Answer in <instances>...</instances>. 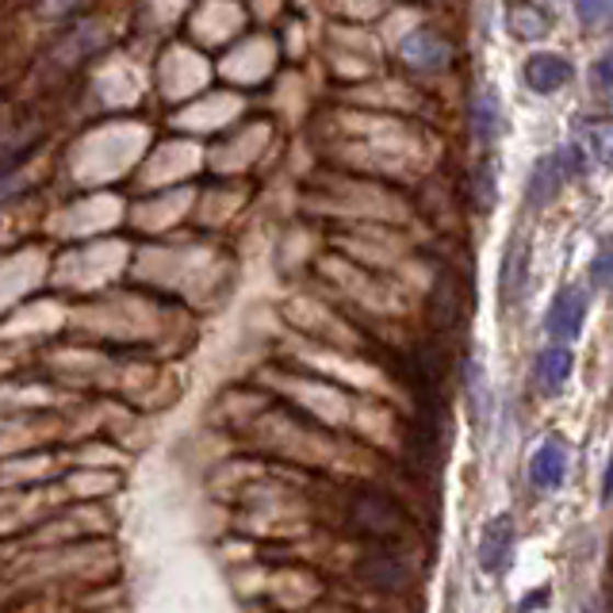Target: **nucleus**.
Returning <instances> with one entry per match:
<instances>
[{
    "mask_svg": "<svg viewBox=\"0 0 613 613\" xmlns=\"http://www.w3.org/2000/svg\"><path fill=\"white\" fill-rule=\"evenodd\" d=\"M514 545H518V525L510 514H499L484 525L479 533V548H476V560L484 576H507L510 564H514Z\"/></svg>",
    "mask_w": 613,
    "mask_h": 613,
    "instance_id": "7ed1b4c3",
    "label": "nucleus"
},
{
    "mask_svg": "<svg viewBox=\"0 0 613 613\" xmlns=\"http://www.w3.org/2000/svg\"><path fill=\"white\" fill-rule=\"evenodd\" d=\"M602 502H613V456L606 464V476H602Z\"/></svg>",
    "mask_w": 613,
    "mask_h": 613,
    "instance_id": "a211bd4d",
    "label": "nucleus"
},
{
    "mask_svg": "<svg viewBox=\"0 0 613 613\" xmlns=\"http://www.w3.org/2000/svg\"><path fill=\"white\" fill-rule=\"evenodd\" d=\"M576 146L583 150L587 161L602 169H613V120L599 115V120H579L576 123Z\"/></svg>",
    "mask_w": 613,
    "mask_h": 613,
    "instance_id": "9d476101",
    "label": "nucleus"
},
{
    "mask_svg": "<svg viewBox=\"0 0 613 613\" xmlns=\"http://www.w3.org/2000/svg\"><path fill=\"white\" fill-rule=\"evenodd\" d=\"M464 391H468V410H472V422L476 430H487V415H491V387H487V372L476 356L464 361Z\"/></svg>",
    "mask_w": 613,
    "mask_h": 613,
    "instance_id": "9b49d317",
    "label": "nucleus"
},
{
    "mask_svg": "<svg viewBox=\"0 0 613 613\" xmlns=\"http://www.w3.org/2000/svg\"><path fill=\"white\" fill-rule=\"evenodd\" d=\"M499 120H502V100L495 89H484L476 100H472V130H476V143L491 146L495 135H499Z\"/></svg>",
    "mask_w": 613,
    "mask_h": 613,
    "instance_id": "f8f14e48",
    "label": "nucleus"
},
{
    "mask_svg": "<svg viewBox=\"0 0 613 613\" xmlns=\"http://www.w3.org/2000/svg\"><path fill=\"white\" fill-rule=\"evenodd\" d=\"M576 15L587 31H606L613 27V4H576Z\"/></svg>",
    "mask_w": 613,
    "mask_h": 613,
    "instance_id": "2eb2a0df",
    "label": "nucleus"
},
{
    "mask_svg": "<svg viewBox=\"0 0 613 613\" xmlns=\"http://www.w3.org/2000/svg\"><path fill=\"white\" fill-rule=\"evenodd\" d=\"M571 364H576L571 345H545L537 353V364H533V379L545 395H560L571 379Z\"/></svg>",
    "mask_w": 613,
    "mask_h": 613,
    "instance_id": "1a4fd4ad",
    "label": "nucleus"
},
{
    "mask_svg": "<svg viewBox=\"0 0 613 613\" xmlns=\"http://www.w3.org/2000/svg\"><path fill=\"white\" fill-rule=\"evenodd\" d=\"M530 261H533V250L530 242H525L522 235H510V246L507 253H502V269H499V299L502 307H518V299H522V292L530 288Z\"/></svg>",
    "mask_w": 613,
    "mask_h": 613,
    "instance_id": "20e7f679",
    "label": "nucleus"
},
{
    "mask_svg": "<svg viewBox=\"0 0 613 613\" xmlns=\"http://www.w3.org/2000/svg\"><path fill=\"white\" fill-rule=\"evenodd\" d=\"M476 200H479V207H491V200H495V169H491V161H484L479 166V173H476Z\"/></svg>",
    "mask_w": 613,
    "mask_h": 613,
    "instance_id": "f3484780",
    "label": "nucleus"
},
{
    "mask_svg": "<svg viewBox=\"0 0 613 613\" xmlns=\"http://www.w3.org/2000/svg\"><path fill=\"white\" fill-rule=\"evenodd\" d=\"M583 169H587V158H583V150H579L576 143H568V146H560V150L545 154V158L533 166L530 181H525V204H530V207L553 204L556 192H560L568 181H576Z\"/></svg>",
    "mask_w": 613,
    "mask_h": 613,
    "instance_id": "f257e3e1",
    "label": "nucleus"
},
{
    "mask_svg": "<svg viewBox=\"0 0 613 613\" xmlns=\"http://www.w3.org/2000/svg\"><path fill=\"white\" fill-rule=\"evenodd\" d=\"M361 579L368 587H376V591L395 594V591H402V587H407L410 571L395 553H387V548H372V553L361 560Z\"/></svg>",
    "mask_w": 613,
    "mask_h": 613,
    "instance_id": "6e6552de",
    "label": "nucleus"
},
{
    "mask_svg": "<svg viewBox=\"0 0 613 613\" xmlns=\"http://www.w3.org/2000/svg\"><path fill=\"white\" fill-rule=\"evenodd\" d=\"M522 77L537 97H553V92H560L564 84L576 77V66H571L564 54H533V58L525 61Z\"/></svg>",
    "mask_w": 613,
    "mask_h": 613,
    "instance_id": "0eeeda50",
    "label": "nucleus"
},
{
    "mask_svg": "<svg viewBox=\"0 0 613 613\" xmlns=\"http://www.w3.org/2000/svg\"><path fill=\"white\" fill-rule=\"evenodd\" d=\"M507 20L518 38H541L548 27H553V8L548 4H510Z\"/></svg>",
    "mask_w": 613,
    "mask_h": 613,
    "instance_id": "ddd939ff",
    "label": "nucleus"
},
{
    "mask_svg": "<svg viewBox=\"0 0 613 613\" xmlns=\"http://www.w3.org/2000/svg\"><path fill=\"white\" fill-rule=\"evenodd\" d=\"M591 84L599 92H613V46L606 54H599L594 58V66H591Z\"/></svg>",
    "mask_w": 613,
    "mask_h": 613,
    "instance_id": "dca6fc26",
    "label": "nucleus"
},
{
    "mask_svg": "<svg viewBox=\"0 0 613 613\" xmlns=\"http://www.w3.org/2000/svg\"><path fill=\"white\" fill-rule=\"evenodd\" d=\"M568 464H571V456L560 438L541 441L530 461V484L537 487V491H560L564 479H568Z\"/></svg>",
    "mask_w": 613,
    "mask_h": 613,
    "instance_id": "423d86ee",
    "label": "nucleus"
},
{
    "mask_svg": "<svg viewBox=\"0 0 613 613\" xmlns=\"http://www.w3.org/2000/svg\"><path fill=\"white\" fill-rule=\"evenodd\" d=\"M587 310H591V296H587L583 284H564V288L556 292L553 307H548V315H545V330H548V338H553V345H571V341L583 333Z\"/></svg>",
    "mask_w": 613,
    "mask_h": 613,
    "instance_id": "f03ea898",
    "label": "nucleus"
},
{
    "mask_svg": "<svg viewBox=\"0 0 613 613\" xmlns=\"http://www.w3.org/2000/svg\"><path fill=\"white\" fill-rule=\"evenodd\" d=\"M591 288L610 292L613 288V238H602L591 258Z\"/></svg>",
    "mask_w": 613,
    "mask_h": 613,
    "instance_id": "4468645a",
    "label": "nucleus"
},
{
    "mask_svg": "<svg viewBox=\"0 0 613 613\" xmlns=\"http://www.w3.org/2000/svg\"><path fill=\"white\" fill-rule=\"evenodd\" d=\"M399 50H402V61H407L410 69H422V73H438V69H445L449 58H453L445 35H438L433 27H415L402 38Z\"/></svg>",
    "mask_w": 613,
    "mask_h": 613,
    "instance_id": "39448f33",
    "label": "nucleus"
}]
</instances>
